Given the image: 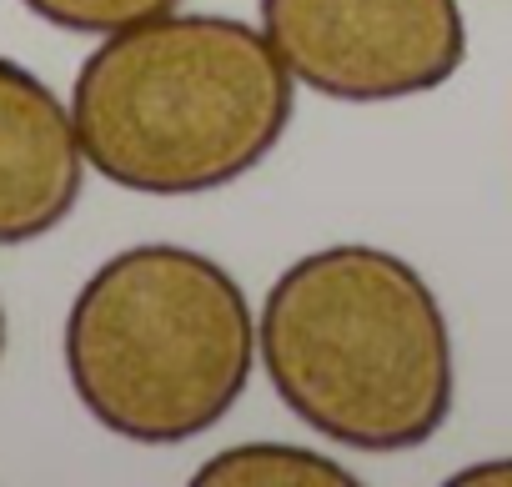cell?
Listing matches in <instances>:
<instances>
[{
	"label": "cell",
	"instance_id": "cell-1",
	"mask_svg": "<svg viewBox=\"0 0 512 487\" xmlns=\"http://www.w3.org/2000/svg\"><path fill=\"white\" fill-rule=\"evenodd\" d=\"M292 111L297 81L267 31L176 11L101 36L71 91L86 166L141 196H201L251 176Z\"/></svg>",
	"mask_w": 512,
	"mask_h": 487
},
{
	"label": "cell",
	"instance_id": "cell-2",
	"mask_svg": "<svg viewBox=\"0 0 512 487\" xmlns=\"http://www.w3.org/2000/svg\"><path fill=\"white\" fill-rule=\"evenodd\" d=\"M277 397L352 452H412L452 412V332L427 277L382 247L342 241L292 262L256 317Z\"/></svg>",
	"mask_w": 512,
	"mask_h": 487
},
{
	"label": "cell",
	"instance_id": "cell-3",
	"mask_svg": "<svg viewBox=\"0 0 512 487\" xmlns=\"http://www.w3.org/2000/svg\"><path fill=\"white\" fill-rule=\"evenodd\" d=\"M61 352L71 392L106 432L176 447L241 402L256 317L221 262L176 241H141L86 277Z\"/></svg>",
	"mask_w": 512,
	"mask_h": 487
},
{
	"label": "cell",
	"instance_id": "cell-4",
	"mask_svg": "<svg viewBox=\"0 0 512 487\" xmlns=\"http://www.w3.org/2000/svg\"><path fill=\"white\" fill-rule=\"evenodd\" d=\"M256 6L292 81L342 106L427 96L467 61L457 0H256Z\"/></svg>",
	"mask_w": 512,
	"mask_h": 487
},
{
	"label": "cell",
	"instance_id": "cell-5",
	"mask_svg": "<svg viewBox=\"0 0 512 487\" xmlns=\"http://www.w3.org/2000/svg\"><path fill=\"white\" fill-rule=\"evenodd\" d=\"M86 151L71 106L21 61L0 56V247H26L71 221Z\"/></svg>",
	"mask_w": 512,
	"mask_h": 487
},
{
	"label": "cell",
	"instance_id": "cell-6",
	"mask_svg": "<svg viewBox=\"0 0 512 487\" xmlns=\"http://www.w3.org/2000/svg\"><path fill=\"white\" fill-rule=\"evenodd\" d=\"M191 482L196 487H357V472L297 442H236L206 457Z\"/></svg>",
	"mask_w": 512,
	"mask_h": 487
},
{
	"label": "cell",
	"instance_id": "cell-7",
	"mask_svg": "<svg viewBox=\"0 0 512 487\" xmlns=\"http://www.w3.org/2000/svg\"><path fill=\"white\" fill-rule=\"evenodd\" d=\"M21 6L56 31L111 36V31H126V26H141V21L176 11L181 0H21Z\"/></svg>",
	"mask_w": 512,
	"mask_h": 487
},
{
	"label": "cell",
	"instance_id": "cell-8",
	"mask_svg": "<svg viewBox=\"0 0 512 487\" xmlns=\"http://www.w3.org/2000/svg\"><path fill=\"white\" fill-rule=\"evenodd\" d=\"M512 487V457H487V462H477V467H462L457 477H452V487Z\"/></svg>",
	"mask_w": 512,
	"mask_h": 487
},
{
	"label": "cell",
	"instance_id": "cell-9",
	"mask_svg": "<svg viewBox=\"0 0 512 487\" xmlns=\"http://www.w3.org/2000/svg\"><path fill=\"white\" fill-rule=\"evenodd\" d=\"M0 357H6V307H0Z\"/></svg>",
	"mask_w": 512,
	"mask_h": 487
}]
</instances>
